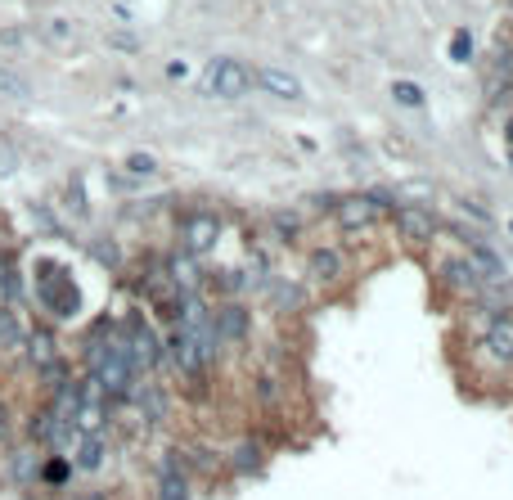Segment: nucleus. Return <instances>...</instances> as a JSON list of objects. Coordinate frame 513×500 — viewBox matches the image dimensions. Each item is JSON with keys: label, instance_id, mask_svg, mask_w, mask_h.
I'll return each instance as SVG.
<instances>
[{"label": "nucleus", "instance_id": "obj_1", "mask_svg": "<svg viewBox=\"0 0 513 500\" xmlns=\"http://www.w3.org/2000/svg\"><path fill=\"white\" fill-rule=\"evenodd\" d=\"M36 302H41L54 320H63V316H77L81 293H77V284H72V275L63 271V266L45 262L41 275H36Z\"/></svg>", "mask_w": 513, "mask_h": 500}, {"label": "nucleus", "instance_id": "obj_2", "mask_svg": "<svg viewBox=\"0 0 513 500\" xmlns=\"http://www.w3.org/2000/svg\"><path fill=\"white\" fill-rule=\"evenodd\" d=\"M122 334H126V352H131V361L140 374H153L162 361H167V356H162V334L140 316V311H126Z\"/></svg>", "mask_w": 513, "mask_h": 500}, {"label": "nucleus", "instance_id": "obj_3", "mask_svg": "<svg viewBox=\"0 0 513 500\" xmlns=\"http://www.w3.org/2000/svg\"><path fill=\"white\" fill-rule=\"evenodd\" d=\"M383 217L387 212H383V203H378L374 194H342V199L333 203V226L347 230V235H360V230L378 226Z\"/></svg>", "mask_w": 513, "mask_h": 500}, {"label": "nucleus", "instance_id": "obj_4", "mask_svg": "<svg viewBox=\"0 0 513 500\" xmlns=\"http://www.w3.org/2000/svg\"><path fill=\"white\" fill-rule=\"evenodd\" d=\"M203 86L212 95H221V100H239V95L252 91V73L239 64V59H212L203 73Z\"/></svg>", "mask_w": 513, "mask_h": 500}, {"label": "nucleus", "instance_id": "obj_5", "mask_svg": "<svg viewBox=\"0 0 513 500\" xmlns=\"http://www.w3.org/2000/svg\"><path fill=\"white\" fill-rule=\"evenodd\" d=\"M392 221H396V230H401V239H410L414 248H423V244H432L437 239V217H432L423 203H396L392 208Z\"/></svg>", "mask_w": 513, "mask_h": 500}, {"label": "nucleus", "instance_id": "obj_6", "mask_svg": "<svg viewBox=\"0 0 513 500\" xmlns=\"http://www.w3.org/2000/svg\"><path fill=\"white\" fill-rule=\"evenodd\" d=\"M216 239H221V221L212 217V212H189L185 221H180V248L194 257L212 253Z\"/></svg>", "mask_w": 513, "mask_h": 500}, {"label": "nucleus", "instance_id": "obj_7", "mask_svg": "<svg viewBox=\"0 0 513 500\" xmlns=\"http://www.w3.org/2000/svg\"><path fill=\"white\" fill-rule=\"evenodd\" d=\"M212 329H216V338H221V347H230V343H248V334H252V316H248V307L243 302H221V307L212 311Z\"/></svg>", "mask_w": 513, "mask_h": 500}, {"label": "nucleus", "instance_id": "obj_8", "mask_svg": "<svg viewBox=\"0 0 513 500\" xmlns=\"http://www.w3.org/2000/svg\"><path fill=\"white\" fill-rule=\"evenodd\" d=\"M162 271H167V280H171V289L176 293H203V284H207V275H203V262H198L194 253H171L167 262H162Z\"/></svg>", "mask_w": 513, "mask_h": 500}, {"label": "nucleus", "instance_id": "obj_9", "mask_svg": "<svg viewBox=\"0 0 513 500\" xmlns=\"http://www.w3.org/2000/svg\"><path fill=\"white\" fill-rule=\"evenodd\" d=\"M441 284L464 293V298H477V293H482V275L473 271L468 257H441Z\"/></svg>", "mask_w": 513, "mask_h": 500}, {"label": "nucleus", "instance_id": "obj_10", "mask_svg": "<svg viewBox=\"0 0 513 500\" xmlns=\"http://www.w3.org/2000/svg\"><path fill=\"white\" fill-rule=\"evenodd\" d=\"M23 356L32 361V370H45L50 361H59V334L50 325H36L23 334Z\"/></svg>", "mask_w": 513, "mask_h": 500}, {"label": "nucleus", "instance_id": "obj_11", "mask_svg": "<svg viewBox=\"0 0 513 500\" xmlns=\"http://www.w3.org/2000/svg\"><path fill=\"white\" fill-rule=\"evenodd\" d=\"M252 86H261V91L266 95H275V100H302V82H297L293 73H288V68H261V73H252Z\"/></svg>", "mask_w": 513, "mask_h": 500}, {"label": "nucleus", "instance_id": "obj_12", "mask_svg": "<svg viewBox=\"0 0 513 500\" xmlns=\"http://www.w3.org/2000/svg\"><path fill=\"white\" fill-rule=\"evenodd\" d=\"M131 406L140 410V419H144V424H162V419L171 415V397L158 388V383H144V388H140V383H135V392H131Z\"/></svg>", "mask_w": 513, "mask_h": 500}, {"label": "nucleus", "instance_id": "obj_13", "mask_svg": "<svg viewBox=\"0 0 513 500\" xmlns=\"http://www.w3.org/2000/svg\"><path fill=\"white\" fill-rule=\"evenodd\" d=\"M306 271L320 284H338L342 275H347V257H342L338 248H315V253L306 257Z\"/></svg>", "mask_w": 513, "mask_h": 500}, {"label": "nucleus", "instance_id": "obj_14", "mask_svg": "<svg viewBox=\"0 0 513 500\" xmlns=\"http://www.w3.org/2000/svg\"><path fill=\"white\" fill-rule=\"evenodd\" d=\"M486 352H491L495 361H513V316L495 311V316L486 320Z\"/></svg>", "mask_w": 513, "mask_h": 500}, {"label": "nucleus", "instance_id": "obj_15", "mask_svg": "<svg viewBox=\"0 0 513 500\" xmlns=\"http://www.w3.org/2000/svg\"><path fill=\"white\" fill-rule=\"evenodd\" d=\"M104 433H81L77 437V455H72V469H86V473H95L99 464H104Z\"/></svg>", "mask_w": 513, "mask_h": 500}, {"label": "nucleus", "instance_id": "obj_16", "mask_svg": "<svg viewBox=\"0 0 513 500\" xmlns=\"http://www.w3.org/2000/svg\"><path fill=\"white\" fill-rule=\"evenodd\" d=\"M230 469L243 473V478H257L261 469H266V455H261V442H239L230 451Z\"/></svg>", "mask_w": 513, "mask_h": 500}, {"label": "nucleus", "instance_id": "obj_17", "mask_svg": "<svg viewBox=\"0 0 513 500\" xmlns=\"http://www.w3.org/2000/svg\"><path fill=\"white\" fill-rule=\"evenodd\" d=\"M158 500H194V487H189V473L180 469H158Z\"/></svg>", "mask_w": 513, "mask_h": 500}, {"label": "nucleus", "instance_id": "obj_18", "mask_svg": "<svg viewBox=\"0 0 513 500\" xmlns=\"http://www.w3.org/2000/svg\"><path fill=\"white\" fill-rule=\"evenodd\" d=\"M270 235L279 244H297L306 235V217H297V212H270Z\"/></svg>", "mask_w": 513, "mask_h": 500}, {"label": "nucleus", "instance_id": "obj_19", "mask_svg": "<svg viewBox=\"0 0 513 500\" xmlns=\"http://www.w3.org/2000/svg\"><path fill=\"white\" fill-rule=\"evenodd\" d=\"M23 334H27V325L18 320V311L0 307V352H18V347H23Z\"/></svg>", "mask_w": 513, "mask_h": 500}, {"label": "nucleus", "instance_id": "obj_20", "mask_svg": "<svg viewBox=\"0 0 513 500\" xmlns=\"http://www.w3.org/2000/svg\"><path fill=\"white\" fill-rule=\"evenodd\" d=\"M36 478L45 482V487H68L72 482V460H63V455H54V460H41V469H36Z\"/></svg>", "mask_w": 513, "mask_h": 500}, {"label": "nucleus", "instance_id": "obj_21", "mask_svg": "<svg viewBox=\"0 0 513 500\" xmlns=\"http://www.w3.org/2000/svg\"><path fill=\"white\" fill-rule=\"evenodd\" d=\"M266 298L284 311L302 307V289H297V284H284V280H266Z\"/></svg>", "mask_w": 513, "mask_h": 500}, {"label": "nucleus", "instance_id": "obj_22", "mask_svg": "<svg viewBox=\"0 0 513 500\" xmlns=\"http://www.w3.org/2000/svg\"><path fill=\"white\" fill-rule=\"evenodd\" d=\"M68 379H77V374H72V365L63 361V356H59V361H50V365H45V370H41V383H45V392L63 388V383H68Z\"/></svg>", "mask_w": 513, "mask_h": 500}, {"label": "nucleus", "instance_id": "obj_23", "mask_svg": "<svg viewBox=\"0 0 513 500\" xmlns=\"http://www.w3.org/2000/svg\"><path fill=\"white\" fill-rule=\"evenodd\" d=\"M392 100L401 104V109H423V86H414V82H392Z\"/></svg>", "mask_w": 513, "mask_h": 500}, {"label": "nucleus", "instance_id": "obj_24", "mask_svg": "<svg viewBox=\"0 0 513 500\" xmlns=\"http://www.w3.org/2000/svg\"><path fill=\"white\" fill-rule=\"evenodd\" d=\"M0 91L14 95V100H23V95H27V82H23L18 73H9V68H0Z\"/></svg>", "mask_w": 513, "mask_h": 500}, {"label": "nucleus", "instance_id": "obj_25", "mask_svg": "<svg viewBox=\"0 0 513 500\" xmlns=\"http://www.w3.org/2000/svg\"><path fill=\"white\" fill-rule=\"evenodd\" d=\"M36 469H41V464H36L27 451H23V455H14V482H32V478H36Z\"/></svg>", "mask_w": 513, "mask_h": 500}, {"label": "nucleus", "instance_id": "obj_26", "mask_svg": "<svg viewBox=\"0 0 513 500\" xmlns=\"http://www.w3.org/2000/svg\"><path fill=\"white\" fill-rule=\"evenodd\" d=\"M126 172H131V176H153V172H158V163H153L149 154H131V158H126Z\"/></svg>", "mask_w": 513, "mask_h": 500}, {"label": "nucleus", "instance_id": "obj_27", "mask_svg": "<svg viewBox=\"0 0 513 500\" xmlns=\"http://www.w3.org/2000/svg\"><path fill=\"white\" fill-rule=\"evenodd\" d=\"M257 397L266 401V406H275V401H279V383L270 379V374H257Z\"/></svg>", "mask_w": 513, "mask_h": 500}, {"label": "nucleus", "instance_id": "obj_28", "mask_svg": "<svg viewBox=\"0 0 513 500\" xmlns=\"http://www.w3.org/2000/svg\"><path fill=\"white\" fill-rule=\"evenodd\" d=\"M68 32H72L68 23H63V19H54L50 28H45V37H50V41H68Z\"/></svg>", "mask_w": 513, "mask_h": 500}, {"label": "nucleus", "instance_id": "obj_29", "mask_svg": "<svg viewBox=\"0 0 513 500\" xmlns=\"http://www.w3.org/2000/svg\"><path fill=\"white\" fill-rule=\"evenodd\" d=\"M95 257H99L104 266H117V248H113V244H95Z\"/></svg>", "mask_w": 513, "mask_h": 500}, {"label": "nucleus", "instance_id": "obj_30", "mask_svg": "<svg viewBox=\"0 0 513 500\" xmlns=\"http://www.w3.org/2000/svg\"><path fill=\"white\" fill-rule=\"evenodd\" d=\"M333 203H338V199H333V194H315V199H311V208H315V212H333Z\"/></svg>", "mask_w": 513, "mask_h": 500}, {"label": "nucleus", "instance_id": "obj_31", "mask_svg": "<svg viewBox=\"0 0 513 500\" xmlns=\"http://www.w3.org/2000/svg\"><path fill=\"white\" fill-rule=\"evenodd\" d=\"M455 59H468V37H464V32L455 37Z\"/></svg>", "mask_w": 513, "mask_h": 500}, {"label": "nucleus", "instance_id": "obj_32", "mask_svg": "<svg viewBox=\"0 0 513 500\" xmlns=\"http://www.w3.org/2000/svg\"><path fill=\"white\" fill-rule=\"evenodd\" d=\"M72 500H108V496H104V491H77Z\"/></svg>", "mask_w": 513, "mask_h": 500}, {"label": "nucleus", "instance_id": "obj_33", "mask_svg": "<svg viewBox=\"0 0 513 500\" xmlns=\"http://www.w3.org/2000/svg\"><path fill=\"white\" fill-rule=\"evenodd\" d=\"M504 136H509V149H513V113H509V122H504Z\"/></svg>", "mask_w": 513, "mask_h": 500}, {"label": "nucleus", "instance_id": "obj_34", "mask_svg": "<svg viewBox=\"0 0 513 500\" xmlns=\"http://www.w3.org/2000/svg\"><path fill=\"white\" fill-rule=\"evenodd\" d=\"M509 167H513V149H509Z\"/></svg>", "mask_w": 513, "mask_h": 500}, {"label": "nucleus", "instance_id": "obj_35", "mask_svg": "<svg viewBox=\"0 0 513 500\" xmlns=\"http://www.w3.org/2000/svg\"><path fill=\"white\" fill-rule=\"evenodd\" d=\"M509 235H513V221H509Z\"/></svg>", "mask_w": 513, "mask_h": 500}]
</instances>
